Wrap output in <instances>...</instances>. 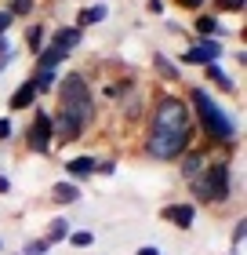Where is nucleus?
I'll return each mask as SVG.
<instances>
[{
  "mask_svg": "<svg viewBox=\"0 0 247 255\" xmlns=\"http://www.w3.org/2000/svg\"><path fill=\"white\" fill-rule=\"evenodd\" d=\"M51 95L58 99L55 110L69 113V117H73L77 124H84L87 131L95 128V121H98V95H95L91 77L84 73V69H66V73H58V84H55Z\"/></svg>",
  "mask_w": 247,
  "mask_h": 255,
  "instance_id": "4",
  "label": "nucleus"
},
{
  "mask_svg": "<svg viewBox=\"0 0 247 255\" xmlns=\"http://www.w3.org/2000/svg\"><path fill=\"white\" fill-rule=\"evenodd\" d=\"M95 168H98L95 153H77V157H69L62 164L66 179H73V182H91V179H95Z\"/></svg>",
  "mask_w": 247,
  "mask_h": 255,
  "instance_id": "10",
  "label": "nucleus"
},
{
  "mask_svg": "<svg viewBox=\"0 0 247 255\" xmlns=\"http://www.w3.org/2000/svg\"><path fill=\"white\" fill-rule=\"evenodd\" d=\"M193 37H215V40H222V37H233V29L215 15V11H196V15H193Z\"/></svg>",
  "mask_w": 247,
  "mask_h": 255,
  "instance_id": "9",
  "label": "nucleus"
},
{
  "mask_svg": "<svg viewBox=\"0 0 247 255\" xmlns=\"http://www.w3.org/2000/svg\"><path fill=\"white\" fill-rule=\"evenodd\" d=\"M135 255H160V248H157V245H142Z\"/></svg>",
  "mask_w": 247,
  "mask_h": 255,
  "instance_id": "35",
  "label": "nucleus"
},
{
  "mask_svg": "<svg viewBox=\"0 0 247 255\" xmlns=\"http://www.w3.org/2000/svg\"><path fill=\"white\" fill-rule=\"evenodd\" d=\"M215 149H218V146H207V142H204V146H196V142H193L189 149H185V153H182L178 160H174V164H178V175H182V182L196 179L200 171L207 168V160H211V153H215Z\"/></svg>",
  "mask_w": 247,
  "mask_h": 255,
  "instance_id": "7",
  "label": "nucleus"
},
{
  "mask_svg": "<svg viewBox=\"0 0 247 255\" xmlns=\"http://www.w3.org/2000/svg\"><path fill=\"white\" fill-rule=\"evenodd\" d=\"M105 18H109V4H105V0H91V4H84V7L77 11L73 26H80V29H87V26H102Z\"/></svg>",
  "mask_w": 247,
  "mask_h": 255,
  "instance_id": "16",
  "label": "nucleus"
},
{
  "mask_svg": "<svg viewBox=\"0 0 247 255\" xmlns=\"http://www.w3.org/2000/svg\"><path fill=\"white\" fill-rule=\"evenodd\" d=\"M11 62H15V48H11V51H4V55H0V73H7V66Z\"/></svg>",
  "mask_w": 247,
  "mask_h": 255,
  "instance_id": "30",
  "label": "nucleus"
},
{
  "mask_svg": "<svg viewBox=\"0 0 247 255\" xmlns=\"http://www.w3.org/2000/svg\"><path fill=\"white\" fill-rule=\"evenodd\" d=\"M37 102H40V95H37V88H33V80L26 77V80H22V84H18L15 91H11L7 110H11V113H26V110H33V106H37Z\"/></svg>",
  "mask_w": 247,
  "mask_h": 255,
  "instance_id": "14",
  "label": "nucleus"
},
{
  "mask_svg": "<svg viewBox=\"0 0 247 255\" xmlns=\"http://www.w3.org/2000/svg\"><path fill=\"white\" fill-rule=\"evenodd\" d=\"M11 26H15V18H11V11L4 7V11H0V37H7Z\"/></svg>",
  "mask_w": 247,
  "mask_h": 255,
  "instance_id": "29",
  "label": "nucleus"
},
{
  "mask_svg": "<svg viewBox=\"0 0 247 255\" xmlns=\"http://www.w3.org/2000/svg\"><path fill=\"white\" fill-rule=\"evenodd\" d=\"M149 66L157 69V77L164 80V84H182V77H185L182 66L174 62L167 51H153V55H149Z\"/></svg>",
  "mask_w": 247,
  "mask_h": 255,
  "instance_id": "13",
  "label": "nucleus"
},
{
  "mask_svg": "<svg viewBox=\"0 0 247 255\" xmlns=\"http://www.w3.org/2000/svg\"><path fill=\"white\" fill-rule=\"evenodd\" d=\"M146 11L149 15H164V0H146Z\"/></svg>",
  "mask_w": 247,
  "mask_h": 255,
  "instance_id": "31",
  "label": "nucleus"
},
{
  "mask_svg": "<svg viewBox=\"0 0 247 255\" xmlns=\"http://www.w3.org/2000/svg\"><path fill=\"white\" fill-rule=\"evenodd\" d=\"M66 245H69V248H80V252L91 248V245H95V230H69Z\"/></svg>",
  "mask_w": 247,
  "mask_h": 255,
  "instance_id": "23",
  "label": "nucleus"
},
{
  "mask_svg": "<svg viewBox=\"0 0 247 255\" xmlns=\"http://www.w3.org/2000/svg\"><path fill=\"white\" fill-rule=\"evenodd\" d=\"M66 62H69V55L58 51L55 44H44V51L33 55V69H62Z\"/></svg>",
  "mask_w": 247,
  "mask_h": 255,
  "instance_id": "17",
  "label": "nucleus"
},
{
  "mask_svg": "<svg viewBox=\"0 0 247 255\" xmlns=\"http://www.w3.org/2000/svg\"><path fill=\"white\" fill-rule=\"evenodd\" d=\"M193 142H196V124H193V110L185 95L174 91L171 84L153 91V102L146 110L142 153L157 164H174Z\"/></svg>",
  "mask_w": 247,
  "mask_h": 255,
  "instance_id": "1",
  "label": "nucleus"
},
{
  "mask_svg": "<svg viewBox=\"0 0 247 255\" xmlns=\"http://www.w3.org/2000/svg\"><path fill=\"white\" fill-rule=\"evenodd\" d=\"M69 230H73V226H69V215H55L48 223V230H44V241L55 248V245H62V241L69 237Z\"/></svg>",
  "mask_w": 247,
  "mask_h": 255,
  "instance_id": "20",
  "label": "nucleus"
},
{
  "mask_svg": "<svg viewBox=\"0 0 247 255\" xmlns=\"http://www.w3.org/2000/svg\"><path fill=\"white\" fill-rule=\"evenodd\" d=\"M11 255H18V252H11Z\"/></svg>",
  "mask_w": 247,
  "mask_h": 255,
  "instance_id": "39",
  "label": "nucleus"
},
{
  "mask_svg": "<svg viewBox=\"0 0 247 255\" xmlns=\"http://www.w3.org/2000/svg\"><path fill=\"white\" fill-rule=\"evenodd\" d=\"M229 241H233V245H229L233 252H229V255H240V248H244V241H247V219H244V215L237 219V226H233V237H229Z\"/></svg>",
  "mask_w": 247,
  "mask_h": 255,
  "instance_id": "24",
  "label": "nucleus"
},
{
  "mask_svg": "<svg viewBox=\"0 0 247 255\" xmlns=\"http://www.w3.org/2000/svg\"><path fill=\"white\" fill-rule=\"evenodd\" d=\"M11 138H15V121L0 117V142H11Z\"/></svg>",
  "mask_w": 247,
  "mask_h": 255,
  "instance_id": "27",
  "label": "nucleus"
},
{
  "mask_svg": "<svg viewBox=\"0 0 247 255\" xmlns=\"http://www.w3.org/2000/svg\"><path fill=\"white\" fill-rule=\"evenodd\" d=\"M51 4H62V0H51Z\"/></svg>",
  "mask_w": 247,
  "mask_h": 255,
  "instance_id": "38",
  "label": "nucleus"
},
{
  "mask_svg": "<svg viewBox=\"0 0 247 255\" xmlns=\"http://www.w3.org/2000/svg\"><path fill=\"white\" fill-rule=\"evenodd\" d=\"M4 7L11 11V18H33V11H37L40 4H37V0H4Z\"/></svg>",
  "mask_w": 247,
  "mask_h": 255,
  "instance_id": "22",
  "label": "nucleus"
},
{
  "mask_svg": "<svg viewBox=\"0 0 247 255\" xmlns=\"http://www.w3.org/2000/svg\"><path fill=\"white\" fill-rule=\"evenodd\" d=\"M160 219L167 226H174V230H193V223H196V204L193 201H171V204L160 208Z\"/></svg>",
  "mask_w": 247,
  "mask_h": 255,
  "instance_id": "8",
  "label": "nucleus"
},
{
  "mask_svg": "<svg viewBox=\"0 0 247 255\" xmlns=\"http://www.w3.org/2000/svg\"><path fill=\"white\" fill-rule=\"evenodd\" d=\"M95 175H116V157H98V168H95Z\"/></svg>",
  "mask_w": 247,
  "mask_h": 255,
  "instance_id": "26",
  "label": "nucleus"
},
{
  "mask_svg": "<svg viewBox=\"0 0 247 255\" xmlns=\"http://www.w3.org/2000/svg\"><path fill=\"white\" fill-rule=\"evenodd\" d=\"M233 59H237V66H240V69L247 66V51H244V44H240V48H233Z\"/></svg>",
  "mask_w": 247,
  "mask_h": 255,
  "instance_id": "34",
  "label": "nucleus"
},
{
  "mask_svg": "<svg viewBox=\"0 0 247 255\" xmlns=\"http://www.w3.org/2000/svg\"><path fill=\"white\" fill-rule=\"evenodd\" d=\"M58 73H62V69H33V73H29V80H33V88H37V95H40V99L55 91Z\"/></svg>",
  "mask_w": 247,
  "mask_h": 255,
  "instance_id": "19",
  "label": "nucleus"
},
{
  "mask_svg": "<svg viewBox=\"0 0 247 255\" xmlns=\"http://www.w3.org/2000/svg\"><path fill=\"white\" fill-rule=\"evenodd\" d=\"M0 255H4V237H0Z\"/></svg>",
  "mask_w": 247,
  "mask_h": 255,
  "instance_id": "37",
  "label": "nucleus"
},
{
  "mask_svg": "<svg viewBox=\"0 0 247 255\" xmlns=\"http://www.w3.org/2000/svg\"><path fill=\"white\" fill-rule=\"evenodd\" d=\"M167 33H178V37H193V33H185V26H182V22H167Z\"/></svg>",
  "mask_w": 247,
  "mask_h": 255,
  "instance_id": "32",
  "label": "nucleus"
},
{
  "mask_svg": "<svg viewBox=\"0 0 247 255\" xmlns=\"http://www.w3.org/2000/svg\"><path fill=\"white\" fill-rule=\"evenodd\" d=\"M51 204H58V208H69V204H80V197H84V190H80V182H73V179H58L55 186H51Z\"/></svg>",
  "mask_w": 247,
  "mask_h": 255,
  "instance_id": "15",
  "label": "nucleus"
},
{
  "mask_svg": "<svg viewBox=\"0 0 247 255\" xmlns=\"http://www.w3.org/2000/svg\"><path fill=\"white\" fill-rule=\"evenodd\" d=\"M80 40H84V29L73 26V22H66V26H58L55 33H48V44H55V48L66 51V55H73L80 48Z\"/></svg>",
  "mask_w": 247,
  "mask_h": 255,
  "instance_id": "12",
  "label": "nucleus"
},
{
  "mask_svg": "<svg viewBox=\"0 0 247 255\" xmlns=\"http://www.w3.org/2000/svg\"><path fill=\"white\" fill-rule=\"evenodd\" d=\"M207 11H215L218 18H226V15H237V18H244L247 0H207Z\"/></svg>",
  "mask_w": 247,
  "mask_h": 255,
  "instance_id": "21",
  "label": "nucleus"
},
{
  "mask_svg": "<svg viewBox=\"0 0 247 255\" xmlns=\"http://www.w3.org/2000/svg\"><path fill=\"white\" fill-rule=\"evenodd\" d=\"M185 102L193 110V124H196V138H204L207 146H240V128L218 106V99L211 95V88L193 84L185 88Z\"/></svg>",
  "mask_w": 247,
  "mask_h": 255,
  "instance_id": "2",
  "label": "nucleus"
},
{
  "mask_svg": "<svg viewBox=\"0 0 247 255\" xmlns=\"http://www.w3.org/2000/svg\"><path fill=\"white\" fill-rule=\"evenodd\" d=\"M11 190H15V186H11V175H4V171H0V197H7Z\"/></svg>",
  "mask_w": 247,
  "mask_h": 255,
  "instance_id": "33",
  "label": "nucleus"
},
{
  "mask_svg": "<svg viewBox=\"0 0 247 255\" xmlns=\"http://www.w3.org/2000/svg\"><path fill=\"white\" fill-rule=\"evenodd\" d=\"M204 69V88H215L222 95H237V77H229V69H222V62H207Z\"/></svg>",
  "mask_w": 247,
  "mask_h": 255,
  "instance_id": "11",
  "label": "nucleus"
},
{
  "mask_svg": "<svg viewBox=\"0 0 247 255\" xmlns=\"http://www.w3.org/2000/svg\"><path fill=\"white\" fill-rule=\"evenodd\" d=\"M222 55H226L222 40H215V37H193L189 48H185L174 62H178V66H207V62H222Z\"/></svg>",
  "mask_w": 247,
  "mask_h": 255,
  "instance_id": "6",
  "label": "nucleus"
},
{
  "mask_svg": "<svg viewBox=\"0 0 247 255\" xmlns=\"http://www.w3.org/2000/svg\"><path fill=\"white\" fill-rule=\"evenodd\" d=\"M48 252H51V245H48L44 237H29L26 245H22V252H18V255H48Z\"/></svg>",
  "mask_w": 247,
  "mask_h": 255,
  "instance_id": "25",
  "label": "nucleus"
},
{
  "mask_svg": "<svg viewBox=\"0 0 247 255\" xmlns=\"http://www.w3.org/2000/svg\"><path fill=\"white\" fill-rule=\"evenodd\" d=\"M22 40H26V51L29 55L44 51V44H48V26H44V22H29L26 33H22Z\"/></svg>",
  "mask_w": 247,
  "mask_h": 255,
  "instance_id": "18",
  "label": "nucleus"
},
{
  "mask_svg": "<svg viewBox=\"0 0 247 255\" xmlns=\"http://www.w3.org/2000/svg\"><path fill=\"white\" fill-rule=\"evenodd\" d=\"M174 4H178L182 11H193V15H196V11H204V7H207V0H174Z\"/></svg>",
  "mask_w": 247,
  "mask_h": 255,
  "instance_id": "28",
  "label": "nucleus"
},
{
  "mask_svg": "<svg viewBox=\"0 0 247 255\" xmlns=\"http://www.w3.org/2000/svg\"><path fill=\"white\" fill-rule=\"evenodd\" d=\"M29 113H33V117H29L26 128H22V142H26L29 153L51 157V153H55V124H51V110L37 102Z\"/></svg>",
  "mask_w": 247,
  "mask_h": 255,
  "instance_id": "5",
  "label": "nucleus"
},
{
  "mask_svg": "<svg viewBox=\"0 0 247 255\" xmlns=\"http://www.w3.org/2000/svg\"><path fill=\"white\" fill-rule=\"evenodd\" d=\"M189 201L196 208H222L233 201V146H218L211 153L207 168L196 179L185 182Z\"/></svg>",
  "mask_w": 247,
  "mask_h": 255,
  "instance_id": "3",
  "label": "nucleus"
},
{
  "mask_svg": "<svg viewBox=\"0 0 247 255\" xmlns=\"http://www.w3.org/2000/svg\"><path fill=\"white\" fill-rule=\"evenodd\" d=\"M4 51H11V40H7V37H0V55H4Z\"/></svg>",
  "mask_w": 247,
  "mask_h": 255,
  "instance_id": "36",
  "label": "nucleus"
}]
</instances>
